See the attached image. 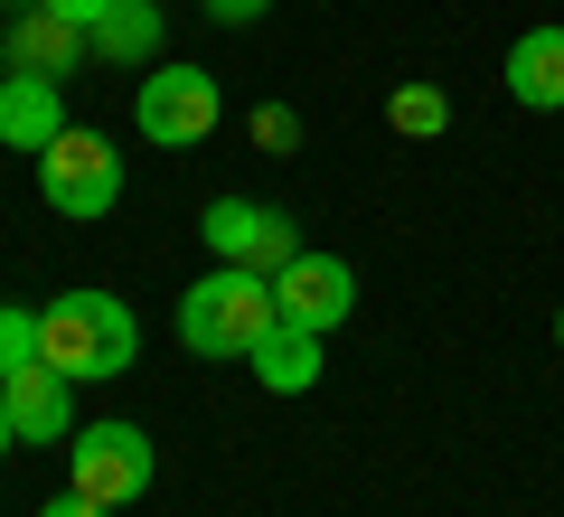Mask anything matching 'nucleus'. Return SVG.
I'll return each instance as SVG.
<instances>
[{"label": "nucleus", "instance_id": "ddd939ff", "mask_svg": "<svg viewBox=\"0 0 564 517\" xmlns=\"http://www.w3.org/2000/svg\"><path fill=\"white\" fill-rule=\"evenodd\" d=\"M151 47H161V0H113V10L95 20V57L151 66Z\"/></svg>", "mask_w": 564, "mask_h": 517}, {"label": "nucleus", "instance_id": "6ab92c4d", "mask_svg": "<svg viewBox=\"0 0 564 517\" xmlns=\"http://www.w3.org/2000/svg\"><path fill=\"white\" fill-rule=\"evenodd\" d=\"M10 452H20V423H10V405H0V461H10Z\"/></svg>", "mask_w": 564, "mask_h": 517}, {"label": "nucleus", "instance_id": "9b49d317", "mask_svg": "<svg viewBox=\"0 0 564 517\" xmlns=\"http://www.w3.org/2000/svg\"><path fill=\"white\" fill-rule=\"evenodd\" d=\"M508 95H518L527 114H555L564 104V29H527V39L508 47Z\"/></svg>", "mask_w": 564, "mask_h": 517}, {"label": "nucleus", "instance_id": "f03ea898", "mask_svg": "<svg viewBox=\"0 0 564 517\" xmlns=\"http://www.w3.org/2000/svg\"><path fill=\"white\" fill-rule=\"evenodd\" d=\"M39 358L66 367V377H122L141 358V330L113 292H57L39 311Z\"/></svg>", "mask_w": 564, "mask_h": 517}, {"label": "nucleus", "instance_id": "6e6552de", "mask_svg": "<svg viewBox=\"0 0 564 517\" xmlns=\"http://www.w3.org/2000/svg\"><path fill=\"white\" fill-rule=\"evenodd\" d=\"M85 47H95V29H76V20H57V10H39V0H20V20H10V39H0V66H10V76L66 85L85 66Z\"/></svg>", "mask_w": 564, "mask_h": 517}, {"label": "nucleus", "instance_id": "4468645a", "mask_svg": "<svg viewBox=\"0 0 564 517\" xmlns=\"http://www.w3.org/2000/svg\"><path fill=\"white\" fill-rule=\"evenodd\" d=\"M386 114H395V132L433 141V132L452 122V95H443V85H395V104H386Z\"/></svg>", "mask_w": 564, "mask_h": 517}, {"label": "nucleus", "instance_id": "9d476101", "mask_svg": "<svg viewBox=\"0 0 564 517\" xmlns=\"http://www.w3.org/2000/svg\"><path fill=\"white\" fill-rule=\"evenodd\" d=\"M66 132V104L47 76H0V141L10 151H47V141Z\"/></svg>", "mask_w": 564, "mask_h": 517}, {"label": "nucleus", "instance_id": "aec40b11", "mask_svg": "<svg viewBox=\"0 0 564 517\" xmlns=\"http://www.w3.org/2000/svg\"><path fill=\"white\" fill-rule=\"evenodd\" d=\"M555 338H564V320H555Z\"/></svg>", "mask_w": 564, "mask_h": 517}, {"label": "nucleus", "instance_id": "f257e3e1", "mask_svg": "<svg viewBox=\"0 0 564 517\" xmlns=\"http://www.w3.org/2000/svg\"><path fill=\"white\" fill-rule=\"evenodd\" d=\"M282 320L273 301V273H245V263H217L207 282L180 292V338L198 358H254V338Z\"/></svg>", "mask_w": 564, "mask_h": 517}, {"label": "nucleus", "instance_id": "39448f33", "mask_svg": "<svg viewBox=\"0 0 564 517\" xmlns=\"http://www.w3.org/2000/svg\"><path fill=\"white\" fill-rule=\"evenodd\" d=\"M66 471H76L66 489H85L95 508H122V498L151 489V471H161V461H151V433H141V423H85L76 452H66Z\"/></svg>", "mask_w": 564, "mask_h": 517}, {"label": "nucleus", "instance_id": "a211bd4d", "mask_svg": "<svg viewBox=\"0 0 564 517\" xmlns=\"http://www.w3.org/2000/svg\"><path fill=\"white\" fill-rule=\"evenodd\" d=\"M39 517H113V508H95V498H85V489H66V498H47Z\"/></svg>", "mask_w": 564, "mask_h": 517}, {"label": "nucleus", "instance_id": "20e7f679", "mask_svg": "<svg viewBox=\"0 0 564 517\" xmlns=\"http://www.w3.org/2000/svg\"><path fill=\"white\" fill-rule=\"evenodd\" d=\"M217 114H226V95H217V76H207V66H151V76H141V95H132L141 141H161V151L207 141V132H217Z\"/></svg>", "mask_w": 564, "mask_h": 517}, {"label": "nucleus", "instance_id": "dca6fc26", "mask_svg": "<svg viewBox=\"0 0 564 517\" xmlns=\"http://www.w3.org/2000/svg\"><path fill=\"white\" fill-rule=\"evenodd\" d=\"M263 10H273V0H207V20H217V29H245V20H263Z\"/></svg>", "mask_w": 564, "mask_h": 517}, {"label": "nucleus", "instance_id": "0eeeda50", "mask_svg": "<svg viewBox=\"0 0 564 517\" xmlns=\"http://www.w3.org/2000/svg\"><path fill=\"white\" fill-rule=\"evenodd\" d=\"M273 301H282V320H302V330L329 338L348 311H358V273H348L339 255H311V245H302V255L273 273Z\"/></svg>", "mask_w": 564, "mask_h": 517}, {"label": "nucleus", "instance_id": "f3484780", "mask_svg": "<svg viewBox=\"0 0 564 517\" xmlns=\"http://www.w3.org/2000/svg\"><path fill=\"white\" fill-rule=\"evenodd\" d=\"M39 10H57V20H76V29H95L104 10H113V0H39Z\"/></svg>", "mask_w": 564, "mask_h": 517}, {"label": "nucleus", "instance_id": "1a4fd4ad", "mask_svg": "<svg viewBox=\"0 0 564 517\" xmlns=\"http://www.w3.org/2000/svg\"><path fill=\"white\" fill-rule=\"evenodd\" d=\"M0 405H10V423H20V442H66L76 433V377L47 358H29L20 377H0Z\"/></svg>", "mask_w": 564, "mask_h": 517}, {"label": "nucleus", "instance_id": "f8f14e48", "mask_svg": "<svg viewBox=\"0 0 564 517\" xmlns=\"http://www.w3.org/2000/svg\"><path fill=\"white\" fill-rule=\"evenodd\" d=\"M245 367H254L273 396H302V386L321 377V330H302V320H273V330L254 338V358H245Z\"/></svg>", "mask_w": 564, "mask_h": 517}, {"label": "nucleus", "instance_id": "423d86ee", "mask_svg": "<svg viewBox=\"0 0 564 517\" xmlns=\"http://www.w3.org/2000/svg\"><path fill=\"white\" fill-rule=\"evenodd\" d=\"M198 236L217 245V263H245V273H282V263L302 255V226L282 217V207H245V198H217Z\"/></svg>", "mask_w": 564, "mask_h": 517}, {"label": "nucleus", "instance_id": "7ed1b4c3", "mask_svg": "<svg viewBox=\"0 0 564 517\" xmlns=\"http://www.w3.org/2000/svg\"><path fill=\"white\" fill-rule=\"evenodd\" d=\"M39 198L57 207V217H76V226L113 217V198H122V151H113L104 132H76V122H66V132L39 151Z\"/></svg>", "mask_w": 564, "mask_h": 517}, {"label": "nucleus", "instance_id": "2eb2a0df", "mask_svg": "<svg viewBox=\"0 0 564 517\" xmlns=\"http://www.w3.org/2000/svg\"><path fill=\"white\" fill-rule=\"evenodd\" d=\"M29 358H39V311H10L0 301V377H20Z\"/></svg>", "mask_w": 564, "mask_h": 517}]
</instances>
